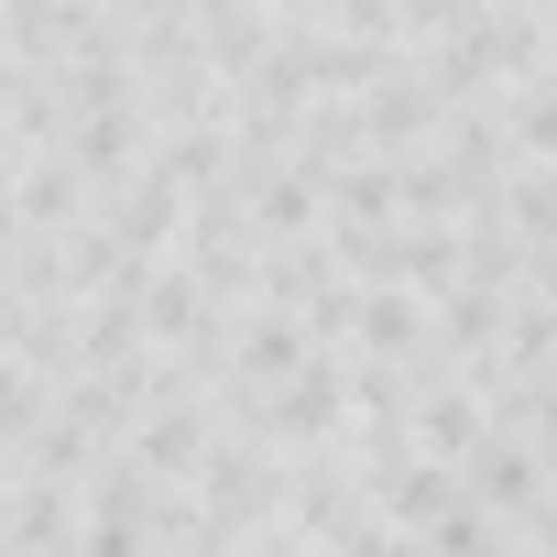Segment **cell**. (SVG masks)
I'll list each match as a JSON object with an SVG mask.
<instances>
[{"label": "cell", "instance_id": "1", "mask_svg": "<svg viewBox=\"0 0 557 557\" xmlns=\"http://www.w3.org/2000/svg\"><path fill=\"white\" fill-rule=\"evenodd\" d=\"M481 426H492V416H481V394H437V405H426V448H437V459L481 448Z\"/></svg>", "mask_w": 557, "mask_h": 557}, {"label": "cell", "instance_id": "2", "mask_svg": "<svg viewBox=\"0 0 557 557\" xmlns=\"http://www.w3.org/2000/svg\"><path fill=\"white\" fill-rule=\"evenodd\" d=\"M361 329H372L383 350H405V339H416V307H361Z\"/></svg>", "mask_w": 557, "mask_h": 557}]
</instances>
